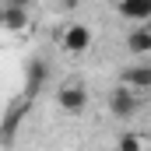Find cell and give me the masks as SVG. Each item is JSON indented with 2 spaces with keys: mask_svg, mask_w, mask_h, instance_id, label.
I'll list each match as a JSON object with an SVG mask.
<instances>
[{
  "mask_svg": "<svg viewBox=\"0 0 151 151\" xmlns=\"http://www.w3.org/2000/svg\"><path fill=\"white\" fill-rule=\"evenodd\" d=\"M56 102H60L63 113L81 116V113H84V106H88V91H84L81 84H63V88L56 91Z\"/></svg>",
  "mask_w": 151,
  "mask_h": 151,
  "instance_id": "6da1fadb",
  "label": "cell"
},
{
  "mask_svg": "<svg viewBox=\"0 0 151 151\" xmlns=\"http://www.w3.org/2000/svg\"><path fill=\"white\" fill-rule=\"evenodd\" d=\"M60 42H63L67 53H88L91 49V28L88 25H67Z\"/></svg>",
  "mask_w": 151,
  "mask_h": 151,
  "instance_id": "7a4b0ae2",
  "label": "cell"
},
{
  "mask_svg": "<svg viewBox=\"0 0 151 151\" xmlns=\"http://www.w3.org/2000/svg\"><path fill=\"white\" fill-rule=\"evenodd\" d=\"M25 106H28V95L21 99V102H14L7 116H4V123H0V144H11L14 141V130H18V123H21V116H25Z\"/></svg>",
  "mask_w": 151,
  "mask_h": 151,
  "instance_id": "3957f363",
  "label": "cell"
},
{
  "mask_svg": "<svg viewBox=\"0 0 151 151\" xmlns=\"http://www.w3.org/2000/svg\"><path fill=\"white\" fill-rule=\"evenodd\" d=\"M109 109H113L116 116H130L134 109H137V99H134V91L127 88V84H119L113 91V99H109Z\"/></svg>",
  "mask_w": 151,
  "mask_h": 151,
  "instance_id": "277c9868",
  "label": "cell"
},
{
  "mask_svg": "<svg viewBox=\"0 0 151 151\" xmlns=\"http://www.w3.org/2000/svg\"><path fill=\"white\" fill-rule=\"evenodd\" d=\"M25 25H28V11H25V4H4V28L21 32Z\"/></svg>",
  "mask_w": 151,
  "mask_h": 151,
  "instance_id": "5b68a950",
  "label": "cell"
},
{
  "mask_svg": "<svg viewBox=\"0 0 151 151\" xmlns=\"http://www.w3.org/2000/svg\"><path fill=\"white\" fill-rule=\"evenodd\" d=\"M116 11H119V18H130V21H148L151 18V4L148 0H123Z\"/></svg>",
  "mask_w": 151,
  "mask_h": 151,
  "instance_id": "8992f818",
  "label": "cell"
},
{
  "mask_svg": "<svg viewBox=\"0 0 151 151\" xmlns=\"http://www.w3.org/2000/svg\"><path fill=\"white\" fill-rule=\"evenodd\" d=\"M123 84H127L130 91H134V88H137V91H141V88H148V84H151V67H148V63H141V67L123 70Z\"/></svg>",
  "mask_w": 151,
  "mask_h": 151,
  "instance_id": "52a82bcc",
  "label": "cell"
},
{
  "mask_svg": "<svg viewBox=\"0 0 151 151\" xmlns=\"http://www.w3.org/2000/svg\"><path fill=\"white\" fill-rule=\"evenodd\" d=\"M127 49H130L134 56L151 53V28H134V32L127 35Z\"/></svg>",
  "mask_w": 151,
  "mask_h": 151,
  "instance_id": "ba28073f",
  "label": "cell"
},
{
  "mask_svg": "<svg viewBox=\"0 0 151 151\" xmlns=\"http://www.w3.org/2000/svg\"><path fill=\"white\" fill-rule=\"evenodd\" d=\"M42 81H46V63H32L28 67V99L35 88H42Z\"/></svg>",
  "mask_w": 151,
  "mask_h": 151,
  "instance_id": "9c48e42d",
  "label": "cell"
},
{
  "mask_svg": "<svg viewBox=\"0 0 151 151\" xmlns=\"http://www.w3.org/2000/svg\"><path fill=\"white\" fill-rule=\"evenodd\" d=\"M119 151H141V137H134V134L123 137V141H119Z\"/></svg>",
  "mask_w": 151,
  "mask_h": 151,
  "instance_id": "30bf717a",
  "label": "cell"
},
{
  "mask_svg": "<svg viewBox=\"0 0 151 151\" xmlns=\"http://www.w3.org/2000/svg\"><path fill=\"white\" fill-rule=\"evenodd\" d=\"M0 28H4V7H0Z\"/></svg>",
  "mask_w": 151,
  "mask_h": 151,
  "instance_id": "8fae6325",
  "label": "cell"
}]
</instances>
